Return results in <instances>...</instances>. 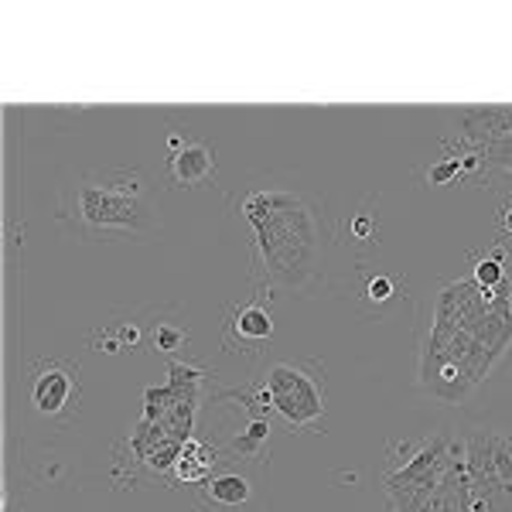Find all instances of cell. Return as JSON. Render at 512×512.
I'll use <instances>...</instances> for the list:
<instances>
[{
  "mask_svg": "<svg viewBox=\"0 0 512 512\" xmlns=\"http://www.w3.org/2000/svg\"><path fill=\"white\" fill-rule=\"evenodd\" d=\"M502 226H506V233H512V205H502Z\"/></svg>",
  "mask_w": 512,
  "mask_h": 512,
  "instance_id": "obj_21",
  "label": "cell"
},
{
  "mask_svg": "<svg viewBox=\"0 0 512 512\" xmlns=\"http://www.w3.org/2000/svg\"><path fill=\"white\" fill-rule=\"evenodd\" d=\"M168 171H171V181H175L178 188H195V185H202V181H209L212 175H216V158H212L209 147L192 140V144L178 147V151L171 154Z\"/></svg>",
  "mask_w": 512,
  "mask_h": 512,
  "instance_id": "obj_10",
  "label": "cell"
},
{
  "mask_svg": "<svg viewBox=\"0 0 512 512\" xmlns=\"http://www.w3.org/2000/svg\"><path fill=\"white\" fill-rule=\"evenodd\" d=\"M267 437H270V424H267V420H250V424H246V431L236 437L233 448L239 454H256V451L263 448V444H267Z\"/></svg>",
  "mask_w": 512,
  "mask_h": 512,
  "instance_id": "obj_15",
  "label": "cell"
},
{
  "mask_svg": "<svg viewBox=\"0 0 512 512\" xmlns=\"http://www.w3.org/2000/svg\"><path fill=\"white\" fill-rule=\"evenodd\" d=\"M233 332L243 338V342H267V338L274 335V321H270L267 308H260V304H246V308L236 311Z\"/></svg>",
  "mask_w": 512,
  "mask_h": 512,
  "instance_id": "obj_13",
  "label": "cell"
},
{
  "mask_svg": "<svg viewBox=\"0 0 512 512\" xmlns=\"http://www.w3.org/2000/svg\"><path fill=\"white\" fill-rule=\"evenodd\" d=\"M137 338H140L137 328H120V345H123V349H127V345H137Z\"/></svg>",
  "mask_w": 512,
  "mask_h": 512,
  "instance_id": "obj_19",
  "label": "cell"
},
{
  "mask_svg": "<svg viewBox=\"0 0 512 512\" xmlns=\"http://www.w3.org/2000/svg\"><path fill=\"white\" fill-rule=\"evenodd\" d=\"M502 260H506V253H502V246H495L489 256H482V260L475 263L472 280L482 287V291H499V287H509V277H506Z\"/></svg>",
  "mask_w": 512,
  "mask_h": 512,
  "instance_id": "obj_14",
  "label": "cell"
},
{
  "mask_svg": "<svg viewBox=\"0 0 512 512\" xmlns=\"http://www.w3.org/2000/svg\"><path fill=\"white\" fill-rule=\"evenodd\" d=\"M219 465V451L212 448V444L198 441V437H188L185 448H181V458L175 465V475L181 482L195 485V482H205V478H212V468Z\"/></svg>",
  "mask_w": 512,
  "mask_h": 512,
  "instance_id": "obj_11",
  "label": "cell"
},
{
  "mask_svg": "<svg viewBox=\"0 0 512 512\" xmlns=\"http://www.w3.org/2000/svg\"><path fill=\"white\" fill-rule=\"evenodd\" d=\"M72 393H76V376L65 366H45L35 376V386H31V403H35L38 414L45 417H59L69 410Z\"/></svg>",
  "mask_w": 512,
  "mask_h": 512,
  "instance_id": "obj_9",
  "label": "cell"
},
{
  "mask_svg": "<svg viewBox=\"0 0 512 512\" xmlns=\"http://www.w3.org/2000/svg\"><path fill=\"white\" fill-rule=\"evenodd\" d=\"M59 219L69 226L72 236L89 239V243L147 239L161 229L151 178L137 168L96 171V175L76 178L62 195Z\"/></svg>",
  "mask_w": 512,
  "mask_h": 512,
  "instance_id": "obj_1",
  "label": "cell"
},
{
  "mask_svg": "<svg viewBox=\"0 0 512 512\" xmlns=\"http://www.w3.org/2000/svg\"><path fill=\"white\" fill-rule=\"evenodd\" d=\"M454 178H461V158H444L427 171V181H431V185H451Z\"/></svg>",
  "mask_w": 512,
  "mask_h": 512,
  "instance_id": "obj_16",
  "label": "cell"
},
{
  "mask_svg": "<svg viewBox=\"0 0 512 512\" xmlns=\"http://www.w3.org/2000/svg\"><path fill=\"white\" fill-rule=\"evenodd\" d=\"M256 250H260L267 280L280 291H304L318 277L321 267V226L315 212L294 192L284 205L253 226Z\"/></svg>",
  "mask_w": 512,
  "mask_h": 512,
  "instance_id": "obj_2",
  "label": "cell"
},
{
  "mask_svg": "<svg viewBox=\"0 0 512 512\" xmlns=\"http://www.w3.org/2000/svg\"><path fill=\"white\" fill-rule=\"evenodd\" d=\"M465 468L489 512H512V437L472 431L465 437Z\"/></svg>",
  "mask_w": 512,
  "mask_h": 512,
  "instance_id": "obj_3",
  "label": "cell"
},
{
  "mask_svg": "<svg viewBox=\"0 0 512 512\" xmlns=\"http://www.w3.org/2000/svg\"><path fill=\"white\" fill-rule=\"evenodd\" d=\"M202 492H205V499H209L212 506L239 509V506H246V502H250L253 485H250V478H243V475H236V472H222V475L205 478Z\"/></svg>",
  "mask_w": 512,
  "mask_h": 512,
  "instance_id": "obj_12",
  "label": "cell"
},
{
  "mask_svg": "<svg viewBox=\"0 0 512 512\" xmlns=\"http://www.w3.org/2000/svg\"><path fill=\"white\" fill-rule=\"evenodd\" d=\"M454 451H458V441L448 434H434L420 441V448L410 458H403L396 472L386 475V495L393 502V512H414L451 468Z\"/></svg>",
  "mask_w": 512,
  "mask_h": 512,
  "instance_id": "obj_4",
  "label": "cell"
},
{
  "mask_svg": "<svg viewBox=\"0 0 512 512\" xmlns=\"http://www.w3.org/2000/svg\"><path fill=\"white\" fill-rule=\"evenodd\" d=\"M461 140L472 151H482L492 140L512 134V106H478V110H461Z\"/></svg>",
  "mask_w": 512,
  "mask_h": 512,
  "instance_id": "obj_8",
  "label": "cell"
},
{
  "mask_svg": "<svg viewBox=\"0 0 512 512\" xmlns=\"http://www.w3.org/2000/svg\"><path fill=\"white\" fill-rule=\"evenodd\" d=\"M366 294H369V301H376V304L390 301V297H393V280H390V277H376V280H369Z\"/></svg>",
  "mask_w": 512,
  "mask_h": 512,
  "instance_id": "obj_18",
  "label": "cell"
},
{
  "mask_svg": "<svg viewBox=\"0 0 512 512\" xmlns=\"http://www.w3.org/2000/svg\"><path fill=\"white\" fill-rule=\"evenodd\" d=\"M181 342H185V332H181V328H175V325H158V328H154V349L175 352Z\"/></svg>",
  "mask_w": 512,
  "mask_h": 512,
  "instance_id": "obj_17",
  "label": "cell"
},
{
  "mask_svg": "<svg viewBox=\"0 0 512 512\" xmlns=\"http://www.w3.org/2000/svg\"><path fill=\"white\" fill-rule=\"evenodd\" d=\"M267 396L270 407L291 427H311L325 414V390L311 373L291 362H277L267 369Z\"/></svg>",
  "mask_w": 512,
  "mask_h": 512,
  "instance_id": "obj_5",
  "label": "cell"
},
{
  "mask_svg": "<svg viewBox=\"0 0 512 512\" xmlns=\"http://www.w3.org/2000/svg\"><path fill=\"white\" fill-rule=\"evenodd\" d=\"M414 512H475L472 506V478L465 468V437H458V451L451 458V468L444 472L434 492Z\"/></svg>",
  "mask_w": 512,
  "mask_h": 512,
  "instance_id": "obj_6",
  "label": "cell"
},
{
  "mask_svg": "<svg viewBox=\"0 0 512 512\" xmlns=\"http://www.w3.org/2000/svg\"><path fill=\"white\" fill-rule=\"evenodd\" d=\"M352 233H355V236H359V239H369V219H355Z\"/></svg>",
  "mask_w": 512,
  "mask_h": 512,
  "instance_id": "obj_20",
  "label": "cell"
},
{
  "mask_svg": "<svg viewBox=\"0 0 512 512\" xmlns=\"http://www.w3.org/2000/svg\"><path fill=\"white\" fill-rule=\"evenodd\" d=\"M420 386L444 403H465L475 393V379L461 366L448 359H434V355H420Z\"/></svg>",
  "mask_w": 512,
  "mask_h": 512,
  "instance_id": "obj_7",
  "label": "cell"
}]
</instances>
